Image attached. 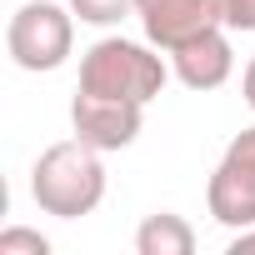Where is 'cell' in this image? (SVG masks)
I'll return each instance as SVG.
<instances>
[{
    "label": "cell",
    "mask_w": 255,
    "mask_h": 255,
    "mask_svg": "<svg viewBox=\"0 0 255 255\" xmlns=\"http://www.w3.org/2000/svg\"><path fill=\"white\" fill-rule=\"evenodd\" d=\"M105 150H95L90 140L70 135L55 140L50 150H40L35 170H30V195L45 215L55 220H80L105 200Z\"/></svg>",
    "instance_id": "cell-1"
},
{
    "label": "cell",
    "mask_w": 255,
    "mask_h": 255,
    "mask_svg": "<svg viewBox=\"0 0 255 255\" xmlns=\"http://www.w3.org/2000/svg\"><path fill=\"white\" fill-rule=\"evenodd\" d=\"M170 70L165 60L140 45V40H125V35H105L85 50L80 60V90H95V95H115V100H135V105H150L160 90H165Z\"/></svg>",
    "instance_id": "cell-2"
},
{
    "label": "cell",
    "mask_w": 255,
    "mask_h": 255,
    "mask_svg": "<svg viewBox=\"0 0 255 255\" xmlns=\"http://www.w3.org/2000/svg\"><path fill=\"white\" fill-rule=\"evenodd\" d=\"M75 45V10L55 5V0H25L5 25V50L20 70H60Z\"/></svg>",
    "instance_id": "cell-3"
},
{
    "label": "cell",
    "mask_w": 255,
    "mask_h": 255,
    "mask_svg": "<svg viewBox=\"0 0 255 255\" xmlns=\"http://www.w3.org/2000/svg\"><path fill=\"white\" fill-rule=\"evenodd\" d=\"M205 205H210V215H215L225 230L255 225V125L240 130V135L225 145L220 165L210 170Z\"/></svg>",
    "instance_id": "cell-4"
},
{
    "label": "cell",
    "mask_w": 255,
    "mask_h": 255,
    "mask_svg": "<svg viewBox=\"0 0 255 255\" xmlns=\"http://www.w3.org/2000/svg\"><path fill=\"white\" fill-rule=\"evenodd\" d=\"M70 125H75V135L90 140L95 150H125V145L140 135V125H145V105L115 100V95H95V90H80L75 85Z\"/></svg>",
    "instance_id": "cell-5"
},
{
    "label": "cell",
    "mask_w": 255,
    "mask_h": 255,
    "mask_svg": "<svg viewBox=\"0 0 255 255\" xmlns=\"http://www.w3.org/2000/svg\"><path fill=\"white\" fill-rule=\"evenodd\" d=\"M135 15L145 25V40L155 50H175L185 40H195L200 30L220 25V5L215 0H135Z\"/></svg>",
    "instance_id": "cell-6"
},
{
    "label": "cell",
    "mask_w": 255,
    "mask_h": 255,
    "mask_svg": "<svg viewBox=\"0 0 255 255\" xmlns=\"http://www.w3.org/2000/svg\"><path fill=\"white\" fill-rule=\"evenodd\" d=\"M170 70L180 75L185 90H220V85L230 80V70H235V50H230L225 25H210V30H200L195 40L175 45V50H170Z\"/></svg>",
    "instance_id": "cell-7"
},
{
    "label": "cell",
    "mask_w": 255,
    "mask_h": 255,
    "mask_svg": "<svg viewBox=\"0 0 255 255\" xmlns=\"http://www.w3.org/2000/svg\"><path fill=\"white\" fill-rule=\"evenodd\" d=\"M135 250H140V255H190V250H195V230H190L185 215H175V210H155V215L140 220V230H135Z\"/></svg>",
    "instance_id": "cell-8"
},
{
    "label": "cell",
    "mask_w": 255,
    "mask_h": 255,
    "mask_svg": "<svg viewBox=\"0 0 255 255\" xmlns=\"http://www.w3.org/2000/svg\"><path fill=\"white\" fill-rule=\"evenodd\" d=\"M70 10H75V20H85V25H120L125 15H135V0H70Z\"/></svg>",
    "instance_id": "cell-9"
},
{
    "label": "cell",
    "mask_w": 255,
    "mask_h": 255,
    "mask_svg": "<svg viewBox=\"0 0 255 255\" xmlns=\"http://www.w3.org/2000/svg\"><path fill=\"white\" fill-rule=\"evenodd\" d=\"M20 250H30V255H45V250H50V240H45L40 230H25V225L0 230V255H20Z\"/></svg>",
    "instance_id": "cell-10"
},
{
    "label": "cell",
    "mask_w": 255,
    "mask_h": 255,
    "mask_svg": "<svg viewBox=\"0 0 255 255\" xmlns=\"http://www.w3.org/2000/svg\"><path fill=\"white\" fill-rule=\"evenodd\" d=\"M225 30H255V0H215Z\"/></svg>",
    "instance_id": "cell-11"
},
{
    "label": "cell",
    "mask_w": 255,
    "mask_h": 255,
    "mask_svg": "<svg viewBox=\"0 0 255 255\" xmlns=\"http://www.w3.org/2000/svg\"><path fill=\"white\" fill-rule=\"evenodd\" d=\"M230 255H255V225L235 230V240H230Z\"/></svg>",
    "instance_id": "cell-12"
},
{
    "label": "cell",
    "mask_w": 255,
    "mask_h": 255,
    "mask_svg": "<svg viewBox=\"0 0 255 255\" xmlns=\"http://www.w3.org/2000/svg\"><path fill=\"white\" fill-rule=\"evenodd\" d=\"M240 95H245V105L255 110V55H250V65H245V75H240Z\"/></svg>",
    "instance_id": "cell-13"
}]
</instances>
